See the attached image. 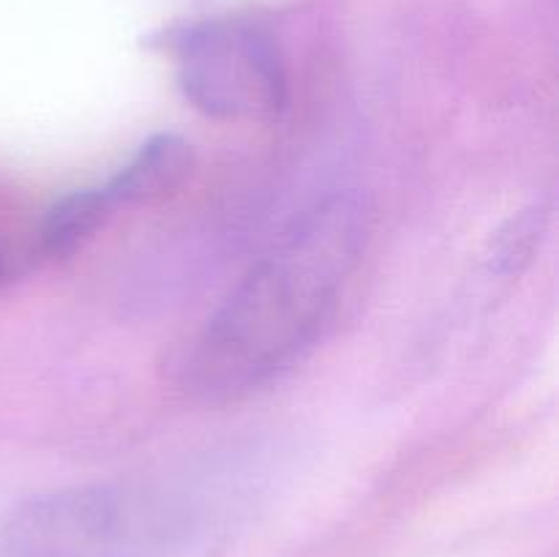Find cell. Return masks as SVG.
<instances>
[{
	"mask_svg": "<svg viewBox=\"0 0 559 557\" xmlns=\"http://www.w3.org/2000/svg\"><path fill=\"white\" fill-rule=\"evenodd\" d=\"M366 235L355 194H333L295 218L197 333L186 388L202 402H233L304 358L331 322Z\"/></svg>",
	"mask_w": 559,
	"mask_h": 557,
	"instance_id": "6da1fadb",
	"label": "cell"
},
{
	"mask_svg": "<svg viewBox=\"0 0 559 557\" xmlns=\"http://www.w3.org/2000/svg\"><path fill=\"white\" fill-rule=\"evenodd\" d=\"M205 533V506L180 486L93 481L16 502L0 522V557H178Z\"/></svg>",
	"mask_w": 559,
	"mask_h": 557,
	"instance_id": "7a4b0ae2",
	"label": "cell"
},
{
	"mask_svg": "<svg viewBox=\"0 0 559 557\" xmlns=\"http://www.w3.org/2000/svg\"><path fill=\"white\" fill-rule=\"evenodd\" d=\"M186 102L216 120H271L289 102L287 66L265 31L243 22H205L173 42Z\"/></svg>",
	"mask_w": 559,
	"mask_h": 557,
	"instance_id": "3957f363",
	"label": "cell"
},
{
	"mask_svg": "<svg viewBox=\"0 0 559 557\" xmlns=\"http://www.w3.org/2000/svg\"><path fill=\"white\" fill-rule=\"evenodd\" d=\"M194 164L191 142L173 131H162L147 137L102 189L115 208L156 205L183 189L194 173Z\"/></svg>",
	"mask_w": 559,
	"mask_h": 557,
	"instance_id": "277c9868",
	"label": "cell"
},
{
	"mask_svg": "<svg viewBox=\"0 0 559 557\" xmlns=\"http://www.w3.org/2000/svg\"><path fill=\"white\" fill-rule=\"evenodd\" d=\"M112 213L115 205L104 194V189H80L60 197L44 213L41 224L31 238L38 262L71 260L102 233Z\"/></svg>",
	"mask_w": 559,
	"mask_h": 557,
	"instance_id": "5b68a950",
	"label": "cell"
},
{
	"mask_svg": "<svg viewBox=\"0 0 559 557\" xmlns=\"http://www.w3.org/2000/svg\"><path fill=\"white\" fill-rule=\"evenodd\" d=\"M546 227H549V211L544 205H538V202L524 208V211L513 213L497 229L495 238H491V271L502 273V276H519L535 260V254H538L540 244L546 238Z\"/></svg>",
	"mask_w": 559,
	"mask_h": 557,
	"instance_id": "8992f818",
	"label": "cell"
},
{
	"mask_svg": "<svg viewBox=\"0 0 559 557\" xmlns=\"http://www.w3.org/2000/svg\"><path fill=\"white\" fill-rule=\"evenodd\" d=\"M33 240H20L14 235L0 233V293L25 278L33 268H38Z\"/></svg>",
	"mask_w": 559,
	"mask_h": 557,
	"instance_id": "52a82bcc",
	"label": "cell"
}]
</instances>
